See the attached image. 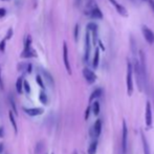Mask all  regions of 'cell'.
I'll use <instances>...</instances> for the list:
<instances>
[{
	"mask_svg": "<svg viewBox=\"0 0 154 154\" xmlns=\"http://www.w3.org/2000/svg\"><path fill=\"white\" fill-rule=\"evenodd\" d=\"M23 88H24V90H25V92H26V93H29V92H31V87H29L28 82L25 81V80L23 81Z\"/></svg>",
	"mask_w": 154,
	"mask_h": 154,
	"instance_id": "obj_22",
	"label": "cell"
},
{
	"mask_svg": "<svg viewBox=\"0 0 154 154\" xmlns=\"http://www.w3.org/2000/svg\"><path fill=\"white\" fill-rule=\"evenodd\" d=\"M142 35L145 37L146 41L148 42L149 44H153L154 43V34L152 32L151 29L149 28L148 26L144 25L142 27Z\"/></svg>",
	"mask_w": 154,
	"mask_h": 154,
	"instance_id": "obj_5",
	"label": "cell"
},
{
	"mask_svg": "<svg viewBox=\"0 0 154 154\" xmlns=\"http://www.w3.org/2000/svg\"><path fill=\"white\" fill-rule=\"evenodd\" d=\"M90 31H88L86 32V34H85V54H84V60L86 62L88 61V59H89V56H90V47H91V43H90Z\"/></svg>",
	"mask_w": 154,
	"mask_h": 154,
	"instance_id": "obj_3",
	"label": "cell"
},
{
	"mask_svg": "<svg viewBox=\"0 0 154 154\" xmlns=\"http://www.w3.org/2000/svg\"><path fill=\"white\" fill-rule=\"evenodd\" d=\"M9 121H11V123H12L13 128L15 129V132H17V124H16V121H15V117H14V115H13L12 112H9Z\"/></svg>",
	"mask_w": 154,
	"mask_h": 154,
	"instance_id": "obj_19",
	"label": "cell"
},
{
	"mask_svg": "<svg viewBox=\"0 0 154 154\" xmlns=\"http://www.w3.org/2000/svg\"><path fill=\"white\" fill-rule=\"evenodd\" d=\"M142 1H146V0H142Z\"/></svg>",
	"mask_w": 154,
	"mask_h": 154,
	"instance_id": "obj_39",
	"label": "cell"
},
{
	"mask_svg": "<svg viewBox=\"0 0 154 154\" xmlns=\"http://www.w3.org/2000/svg\"><path fill=\"white\" fill-rule=\"evenodd\" d=\"M6 14V11L4 9H0V17H3V16H5Z\"/></svg>",
	"mask_w": 154,
	"mask_h": 154,
	"instance_id": "obj_29",
	"label": "cell"
},
{
	"mask_svg": "<svg viewBox=\"0 0 154 154\" xmlns=\"http://www.w3.org/2000/svg\"><path fill=\"white\" fill-rule=\"evenodd\" d=\"M142 150H144V154H151L150 153V147H149L148 140L146 138L145 134L142 131Z\"/></svg>",
	"mask_w": 154,
	"mask_h": 154,
	"instance_id": "obj_10",
	"label": "cell"
},
{
	"mask_svg": "<svg viewBox=\"0 0 154 154\" xmlns=\"http://www.w3.org/2000/svg\"><path fill=\"white\" fill-rule=\"evenodd\" d=\"M109 1H110V2H111V3H112V4H113V5H114V6H115V5H116V4H117V2H116L115 0H109Z\"/></svg>",
	"mask_w": 154,
	"mask_h": 154,
	"instance_id": "obj_34",
	"label": "cell"
},
{
	"mask_svg": "<svg viewBox=\"0 0 154 154\" xmlns=\"http://www.w3.org/2000/svg\"><path fill=\"white\" fill-rule=\"evenodd\" d=\"M149 3H150V6H151V9L154 11V0H149Z\"/></svg>",
	"mask_w": 154,
	"mask_h": 154,
	"instance_id": "obj_30",
	"label": "cell"
},
{
	"mask_svg": "<svg viewBox=\"0 0 154 154\" xmlns=\"http://www.w3.org/2000/svg\"><path fill=\"white\" fill-rule=\"evenodd\" d=\"M96 148H98V142L94 140V142H92L90 144L89 148H88V154H96Z\"/></svg>",
	"mask_w": 154,
	"mask_h": 154,
	"instance_id": "obj_17",
	"label": "cell"
},
{
	"mask_svg": "<svg viewBox=\"0 0 154 154\" xmlns=\"http://www.w3.org/2000/svg\"><path fill=\"white\" fill-rule=\"evenodd\" d=\"M99 60H100V50H99V48H96V52H94V57H93V61H92V66L94 67V68H96L98 65H99Z\"/></svg>",
	"mask_w": 154,
	"mask_h": 154,
	"instance_id": "obj_14",
	"label": "cell"
},
{
	"mask_svg": "<svg viewBox=\"0 0 154 154\" xmlns=\"http://www.w3.org/2000/svg\"><path fill=\"white\" fill-rule=\"evenodd\" d=\"M101 132H102V121L96 119V122L94 123L92 127V130H91V135L94 137H99Z\"/></svg>",
	"mask_w": 154,
	"mask_h": 154,
	"instance_id": "obj_8",
	"label": "cell"
},
{
	"mask_svg": "<svg viewBox=\"0 0 154 154\" xmlns=\"http://www.w3.org/2000/svg\"><path fill=\"white\" fill-rule=\"evenodd\" d=\"M114 7H115L116 12L119 13V15H122V16H124V17L128 16V14H127V11H126V9L122 5V4H119V3H117V4H116Z\"/></svg>",
	"mask_w": 154,
	"mask_h": 154,
	"instance_id": "obj_12",
	"label": "cell"
},
{
	"mask_svg": "<svg viewBox=\"0 0 154 154\" xmlns=\"http://www.w3.org/2000/svg\"><path fill=\"white\" fill-rule=\"evenodd\" d=\"M11 106H12V108H13V110L15 111V114H18V112H17V107H16V104H15V102H14V100L11 98Z\"/></svg>",
	"mask_w": 154,
	"mask_h": 154,
	"instance_id": "obj_24",
	"label": "cell"
},
{
	"mask_svg": "<svg viewBox=\"0 0 154 154\" xmlns=\"http://www.w3.org/2000/svg\"><path fill=\"white\" fill-rule=\"evenodd\" d=\"M73 154H78V153H77V152H76V151H75V152H73Z\"/></svg>",
	"mask_w": 154,
	"mask_h": 154,
	"instance_id": "obj_38",
	"label": "cell"
},
{
	"mask_svg": "<svg viewBox=\"0 0 154 154\" xmlns=\"http://www.w3.org/2000/svg\"><path fill=\"white\" fill-rule=\"evenodd\" d=\"M132 64L128 61L127 63V77H126V85H127V92L128 96H131L133 92V79H132Z\"/></svg>",
	"mask_w": 154,
	"mask_h": 154,
	"instance_id": "obj_1",
	"label": "cell"
},
{
	"mask_svg": "<svg viewBox=\"0 0 154 154\" xmlns=\"http://www.w3.org/2000/svg\"><path fill=\"white\" fill-rule=\"evenodd\" d=\"M90 15L92 18H96V19H102L103 18V14L101 12V9L98 7V6H94L93 9H91L90 11Z\"/></svg>",
	"mask_w": 154,
	"mask_h": 154,
	"instance_id": "obj_11",
	"label": "cell"
},
{
	"mask_svg": "<svg viewBox=\"0 0 154 154\" xmlns=\"http://www.w3.org/2000/svg\"><path fill=\"white\" fill-rule=\"evenodd\" d=\"M31 43H32V39H31V37H27V39H26L25 41V45H24V52H28V50H31Z\"/></svg>",
	"mask_w": 154,
	"mask_h": 154,
	"instance_id": "obj_20",
	"label": "cell"
},
{
	"mask_svg": "<svg viewBox=\"0 0 154 154\" xmlns=\"http://www.w3.org/2000/svg\"><path fill=\"white\" fill-rule=\"evenodd\" d=\"M36 81H37V83H38V85L40 86L42 89H44V84H43V81H42V78H41L40 76H37L36 77Z\"/></svg>",
	"mask_w": 154,
	"mask_h": 154,
	"instance_id": "obj_23",
	"label": "cell"
},
{
	"mask_svg": "<svg viewBox=\"0 0 154 154\" xmlns=\"http://www.w3.org/2000/svg\"><path fill=\"white\" fill-rule=\"evenodd\" d=\"M0 137H3V129L0 128Z\"/></svg>",
	"mask_w": 154,
	"mask_h": 154,
	"instance_id": "obj_36",
	"label": "cell"
},
{
	"mask_svg": "<svg viewBox=\"0 0 154 154\" xmlns=\"http://www.w3.org/2000/svg\"><path fill=\"white\" fill-rule=\"evenodd\" d=\"M5 41H6V39L4 38L0 42V50H1V52H4V48H5Z\"/></svg>",
	"mask_w": 154,
	"mask_h": 154,
	"instance_id": "obj_26",
	"label": "cell"
},
{
	"mask_svg": "<svg viewBox=\"0 0 154 154\" xmlns=\"http://www.w3.org/2000/svg\"><path fill=\"white\" fill-rule=\"evenodd\" d=\"M99 44H100V46H101V48H102L103 50H105V47H104V44L102 43V42H101V41H99Z\"/></svg>",
	"mask_w": 154,
	"mask_h": 154,
	"instance_id": "obj_33",
	"label": "cell"
},
{
	"mask_svg": "<svg viewBox=\"0 0 154 154\" xmlns=\"http://www.w3.org/2000/svg\"><path fill=\"white\" fill-rule=\"evenodd\" d=\"M16 89H17L18 93H22V91H23V80H22V78H19L16 82Z\"/></svg>",
	"mask_w": 154,
	"mask_h": 154,
	"instance_id": "obj_15",
	"label": "cell"
},
{
	"mask_svg": "<svg viewBox=\"0 0 154 154\" xmlns=\"http://www.w3.org/2000/svg\"><path fill=\"white\" fill-rule=\"evenodd\" d=\"M131 1H132V2H135V0H131Z\"/></svg>",
	"mask_w": 154,
	"mask_h": 154,
	"instance_id": "obj_37",
	"label": "cell"
},
{
	"mask_svg": "<svg viewBox=\"0 0 154 154\" xmlns=\"http://www.w3.org/2000/svg\"><path fill=\"white\" fill-rule=\"evenodd\" d=\"M24 111L31 116H36L43 113V109L42 108H24Z\"/></svg>",
	"mask_w": 154,
	"mask_h": 154,
	"instance_id": "obj_9",
	"label": "cell"
},
{
	"mask_svg": "<svg viewBox=\"0 0 154 154\" xmlns=\"http://www.w3.org/2000/svg\"><path fill=\"white\" fill-rule=\"evenodd\" d=\"M90 110H91V107H88L85 111V119H88L89 117V114H90Z\"/></svg>",
	"mask_w": 154,
	"mask_h": 154,
	"instance_id": "obj_27",
	"label": "cell"
},
{
	"mask_svg": "<svg viewBox=\"0 0 154 154\" xmlns=\"http://www.w3.org/2000/svg\"><path fill=\"white\" fill-rule=\"evenodd\" d=\"M63 60H64V64L66 67L67 73H71V69H70V65H69V61H68V48H67V44L66 42L63 43Z\"/></svg>",
	"mask_w": 154,
	"mask_h": 154,
	"instance_id": "obj_7",
	"label": "cell"
},
{
	"mask_svg": "<svg viewBox=\"0 0 154 154\" xmlns=\"http://www.w3.org/2000/svg\"><path fill=\"white\" fill-rule=\"evenodd\" d=\"M101 94H102V89H101V88H96V89L91 93V96H90V98H89V102L91 103L94 99L101 96Z\"/></svg>",
	"mask_w": 154,
	"mask_h": 154,
	"instance_id": "obj_13",
	"label": "cell"
},
{
	"mask_svg": "<svg viewBox=\"0 0 154 154\" xmlns=\"http://www.w3.org/2000/svg\"><path fill=\"white\" fill-rule=\"evenodd\" d=\"M39 100H40L41 103H42V104H44V105H46L47 102H48L46 94H45V93H44L43 91H42V92H40V96H39Z\"/></svg>",
	"mask_w": 154,
	"mask_h": 154,
	"instance_id": "obj_18",
	"label": "cell"
},
{
	"mask_svg": "<svg viewBox=\"0 0 154 154\" xmlns=\"http://www.w3.org/2000/svg\"><path fill=\"white\" fill-rule=\"evenodd\" d=\"M3 151V144H0V154L2 153Z\"/></svg>",
	"mask_w": 154,
	"mask_h": 154,
	"instance_id": "obj_35",
	"label": "cell"
},
{
	"mask_svg": "<svg viewBox=\"0 0 154 154\" xmlns=\"http://www.w3.org/2000/svg\"><path fill=\"white\" fill-rule=\"evenodd\" d=\"M32 64H28L27 65V73H31V71H32Z\"/></svg>",
	"mask_w": 154,
	"mask_h": 154,
	"instance_id": "obj_32",
	"label": "cell"
},
{
	"mask_svg": "<svg viewBox=\"0 0 154 154\" xmlns=\"http://www.w3.org/2000/svg\"><path fill=\"white\" fill-rule=\"evenodd\" d=\"M12 35H13V28H9V32H7V35L5 36V39L6 40H9L11 37H12Z\"/></svg>",
	"mask_w": 154,
	"mask_h": 154,
	"instance_id": "obj_28",
	"label": "cell"
},
{
	"mask_svg": "<svg viewBox=\"0 0 154 154\" xmlns=\"http://www.w3.org/2000/svg\"><path fill=\"white\" fill-rule=\"evenodd\" d=\"M73 35H75V39L78 40V36H79V24H76L75 26V32H73Z\"/></svg>",
	"mask_w": 154,
	"mask_h": 154,
	"instance_id": "obj_25",
	"label": "cell"
},
{
	"mask_svg": "<svg viewBox=\"0 0 154 154\" xmlns=\"http://www.w3.org/2000/svg\"><path fill=\"white\" fill-rule=\"evenodd\" d=\"M145 121L147 128H150L152 126V107L150 102H147L146 104V114H145Z\"/></svg>",
	"mask_w": 154,
	"mask_h": 154,
	"instance_id": "obj_4",
	"label": "cell"
},
{
	"mask_svg": "<svg viewBox=\"0 0 154 154\" xmlns=\"http://www.w3.org/2000/svg\"><path fill=\"white\" fill-rule=\"evenodd\" d=\"M87 29L90 32H98V25L96 23H89L87 25Z\"/></svg>",
	"mask_w": 154,
	"mask_h": 154,
	"instance_id": "obj_21",
	"label": "cell"
},
{
	"mask_svg": "<svg viewBox=\"0 0 154 154\" xmlns=\"http://www.w3.org/2000/svg\"><path fill=\"white\" fill-rule=\"evenodd\" d=\"M0 88H3V83H2V79H1V69H0Z\"/></svg>",
	"mask_w": 154,
	"mask_h": 154,
	"instance_id": "obj_31",
	"label": "cell"
},
{
	"mask_svg": "<svg viewBox=\"0 0 154 154\" xmlns=\"http://www.w3.org/2000/svg\"><path fill=\"white\" fill-rule=\"evenodd\" d=\"M91 110H92V112H93L94 115H99V113H100V103L98 102V101H94V102L92 103Z\"/></svg>",
	"mask_w": 154,
	"mask_h": 154,
	"instance_id": "obj_16",
	"label": "cell"
},
{
	"mask_svg": "<svg viewBox=\"0 0 154 154\" xmlns=\"http://www.w3.org/2000/svg\"><path fill=\"white\" fill-rule=\"evenodd\" d=\"M122 153H127V148H128V127L126 124L125 119L123 121V130H122Z\"/></svg>",
	"mask_w": 154,
	"mask_h": 154,
	"instance_id": "obj_2",
	"label": "cell"
},
{
	"mask_svg": "<svg viewBox=\"0 0 154 154\" xmlns=\"http://www.w3.org/2000/svg\"><path fill=\"white\" fill-rule=\"evenodd\" d=\"M83 76H84L85 80H86L89 84L94 83L96 80V73H93L92 70H90L89 68H84V69H83Z\"/></svg>",
	"mask_w": 154,
	"mask_h": 154,
	"instance_id": "obj_6",
	"label": "cell"
}]
</instances>
